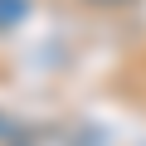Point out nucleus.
<instances>
[{
	"label": "nucleus",
	"instance_id": "obj_1",
	"mask_svg": "<svg viewBox=\"0 0 146 146\" xmlns=\"http://www.w3.org/2000/svg\"><path fill=\"white\" fill-rule=\"evenodd\" d=\"M29 15V0H0V29H10Z\"/></svg>",
	"mask_w": 146,
	"mask_h": 146
}]
</instances>
